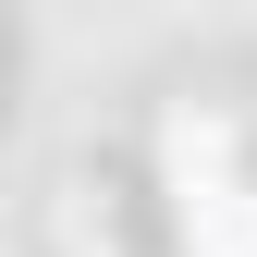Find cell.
Segmentation results:
<instances>
[{"label":"cell","mask_w":257,"mask_h":257,"mask_svg":"<svg viewBox=\"0 0 257 257\" xmlns=\"http://www.w3.org/2000/svg\"><path fill=\"white\" fill-rule=\"evenodd\" d=\"M184 245H196V257H257V196H245V184H184Z\"/></svg>","instance_id":"1"}]
</instances>
